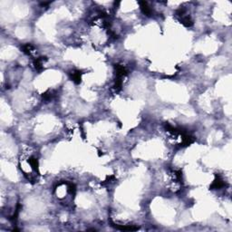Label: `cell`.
Masks as SVG:
<instances>
[{"label":"cell","instance_id":"cell-1","mask_svg":"<svg viewBox=\"0 0 232 232\" xmlns=\"http://www.w3.org/2000/svg\"><path fill=\"white\" fill-rule=\"evenodd\" d=\"M81 75H82L81 72H79V71H73V72L71 73V78H72V80L75 84H80L81 83V79H82Z\"/></svg>","mask_w":232,"mask_h":232},{"label":"cell","instance_id":"cell-2","mask_svg":"<svg viewBox=\"0 0 232 232\" xmlns=\"http://www.w3.org/2000/svg\"><path fill=\"white\" fill-rule=\"evenodd\" d=\"M223 186H224V181H223V180H222L219 176H216V179H215V181H213V183H212V185H211V188L217 190V189L222 188Z\"/></svg>","mask_w":232,"mask_h":232}]
</instances>
